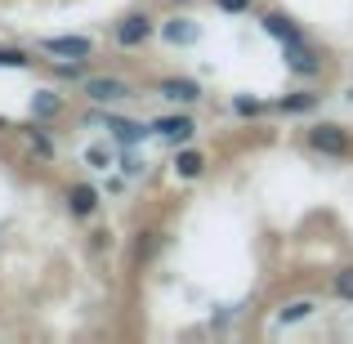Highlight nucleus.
I'll return each mask as SVG.
<instances>
[{
  "instance_id": "f257e3e1",
  "label": "nucleus",
  "mask_w": 353,
  "mask_h": 344,
  "mask_svg": "<svg viewBox=\"0 0 353 344\" xmlns=\"http://www.w3.org/2000/svg\"><path fill=\"white\" fill-rule=\"evenodd\" d=\"M304 139H309V148L322 152V156H340V161L353 156V134L345 125H336V121H318V125H309Z\"/></svg>"
},
{
  "instance_id": "f03ea898",
  "label": "nucleus",
  "mask_w": 353,
  "mask_h": 344,
  "mask_svg": "<svg viewBox=\"0 0 353 344\" xmlns=\"http://www.w3.org/2000/svg\"><path fill=\"white\" fill-rule=\"evenodd\" d=\"M85 99L94 108H112V103H125L134 99V85L121 77H85Z\"/></svg>"
},
{
  "instance_id": "7ed1b4c3",
  "label": "nucleus",
  "mask_w": 353,
  "mask_h": 344,
  "mask_svg": "<svg viewBox=\"0 0 353 344\" xmlns=\"http://www.w3.org/2000/svg\"><path fill=\"white\" fill-rule=\"evenodd\" d=\"M152 32H157V23L148 14H125L112 27V41H117V50H143L152 41Z\"/></svg>"
},
{
  "instance_id": "20e7f679",
  "label": "nucleus",
  "mask_w": 353,
  "mask_h": 344,
  "mask_svg": "<svg viewBox=\"0 0 353 344\" xmlns=\"http://www.w3.org/2000/svg\"><path fill=\"white\" fill-rule=\"evenodd\" d=\"M90 121L108 125V134H112L121 148H134V143H143V139L152 134V125H143V121H125V117H112V112H90Z\"/></svg>"
},
{
  "instance_id": "39448f33",
  "label": "nucleus",
  "mask_w": 353,
  "mask_h": 344,
  "mask_svg": "<svg viewBox=\"0 0 353 344\" xmlns=\"http://www.w3.org/2000/svg\"><path fill=\"white\" fill-rule=\"evenodd\" d=\"M152 134L165 139V143H174V148H183L192 134H197V121H192L188 112H165V117L152 121Z\"/></svg>"
},
{
  "instance_id": "423d86ee",
  "label": "nucleus",
  "mask_w": 353,
  "mask_h": 344,
  "mask_svg": "<svg viewBox=\"0 0 353 344\" xmlns=\"http://www.w3.org/2000/svg\"><path fill=\"white\" fill-rule=\"evenodd\" d=\"M282 59H286V68H291L295 77H322V59H318V50L309 45V36L282 45Z\"/></svg>"
},
{
  "instance_id": "0eeeda50",
  "label": "nucleus",
  "mask_w": 353,
  "mask_h": 344,
  "mask_svg": "<svg viewBox=\"0 0 353 344\" xmlns=\"http://www.w3.org/2000/svg\"><path fill=\"white\" fill-rule=\"evenodd\" d=\"M41 50L59 54V59H90V54H94V41H90V36H45Z\"/></svg>"
},
{
  "instance_id": "6e6552de",
  "label": "nucleus",
  "mask_w": 353,
  "mask_h": 344,
  "mask_svg": "<svg viewBox=\"0 0 353 344\" xmlns=\"http://www.w3.org/2000/svg\"><path fill=\"white\" fill-rule=\"evenodd\" d=\"M157 94L161 99H170V103H183V108H192L201 99V85L192 77H165V81H157Z\"/></svg>"
},
{
  "instance_id": "1a4fd4ad",
  "label": "nucleus",
  "mask_w": 353,
  "mask_h": 344,
  "mask_svg": "<svg viewBox=\"0 0 353 344\" xmlns=\"http://www.w3.org/2000/svg\"><path fill=\"white\" fill-rule=\"evenodd\" d=\"M99 201H103V192H99L94 183H72L68 188V215L72 219H90L99 210Z\"/></svg>"
},
{
  "instance_id": "9d476101",
  "label": "nucleus",
  "mask_w": 353,
  "mask_h": 344,
  "mask_svg": "<svg viewBox=\"0 0 353 344\" xmlns=\"http://www.w3.org/2000/svg\"><path fill=\"white\" fill-rule=\"evenodd\" d=\"M161 41H165V45H179V50H183V45H197V41H201V27L192 23V18L174 14V18H165V23H161Z\"/></svg>"
},
{
  "instance_id": "9b49d317",
  "label": "nucleus",
  "mask_w": 353,
  "mask_h": 344,
  "mask_svg": "<svg viewBox=\"0 0 353 344\" xmlns=\"http://www.w3.org/2000/svg\"><path fill=\"white\" fill-rule=\"evenodd\" d=\"M170 170H174V179H183V183L201 179V174H206V152H201V148H179Z\"/></svg>"
},
{
  "instance_id": "f8f14e48",
  "label": "nucleus",
  "mask_w": 353,
  "mask_h": 344,
  "mask_svg": "<svg viewBox=\"0 0 353 344\" xmlns=\"http://www.w3.org/2000/svg\"><path fill=\"white\" fill-rule=\"evenodd\" d=\"M259 27H264V32L273 36V41H282V45H291V41H304V32L295 27V18H291V14H277V9H273V14H264V18H259Z\"/></svg>"
},
{
  "instance_id": "ddd939ff",
  "label": "nucleus",
  "mask_w": 353,
  "mask_h": 344,
  "mask_svg": "<svg viewBox=\"0 0 353 344\" xmlns=\"http://www.w3.org/2000/svg\"><path fill=\"white\" fill-rule=\"evenodd\" d=\"M63 112V94L59 90H36L32 94V121H54Z\"/></svg>"
},
{
  "instance_id": "4468645a",
  "label": "nucleus",
  "mask_w": 353,
  "mask_h": 344,
  "mask_svg": "<svg viewBox=\"0 0 353 344\" xmlns=\"http://www.w3.org/2000/svg\"><path fill=\"white\" fill-rule=\"evenodd\" d=\"M313 108H318V94H313V90H291V94L277 99V112H286V117H304V112H313Z\"/></svg>"
},
{
  "instance_id": "2eb2a0df",
  "label": "nucleus",
  "mask_w": 353,
  "mask_h": 344,
  "mask_svg": "<svg viewBox=\"0 0 353 344\" xmlns=\"http://www.w3.org/2000/svg\"><path fill=\"white\" fill-rule=\"evenodd\" d=\"M27 143H32V152L41 156V161H54V156H59V148H54L50 130H45L41 121H32V125H27Z\"/></svg>"
},
{
  "instance_id": "dca6fc26",
  "label": "nucleus",
  "mask_w": 353,
  "mask_h": 344,
  "mask_svg": "<svg viewBox=\"0 0 353 344\" xmlns=\"http://www.w3.org/2000/svg\"><path fill=\"white\" fill-rule=\"evenodd\" d=\"M313 313H318V300H291L282 313H277V327H295V322L313 318Z\"/></svg>"
},
{
  "instance_id": "f3484780",
  "label": "nucleus",
  "mask_w": 353,
  "mask_h": 344,
  "mask_svg": "<svg viewBox=\"0 0 353 344\" xmlns=\"http://www.w3.org/2000/svg\"><path fill=\"white\" fill-rule=\"evenodd\" d=\"M331 295H336V300H345V304H353V264L331 273Z\"/></svg>"
},
{
  "instance_id": "a211bd4d",
  "label": "nucleus",
  "mask_w": 353,
  "mask_h": 344,
  "mask_svg": "<svg viewBox=\"0 0 353 344\" xmlns=\"http://www.w3.org/2000/svg\"><path fill=\"white\" fill-rule=\"evenodd\" d=\"M112 161H117L112 143H90V148H85V165H90V170H108Z\"/></svg>"
},
{
  "instance_id": "6ab92c4d",
  "label": "nucleus",
  "mask_w": 353,
  "mask_h": 344,
  "mask_svg": "<svg viewBox=\"0 0 353 344\" xmlns=\"http://www.w3.org/2000/svg\"><path fill=\"white\" fill-rule=\"evenodd\" d=\"M0 68L27 72V68H32V54H27V50H14V45H0Z\"/></svg>"
},
{
  "instance_id": "aec40b11",
  "label": "nucleus",
  "mask_w": 353,
  "mask_h": 344,
  "mask_svg": "<svg viewBox=\"0 0 353 344\" xmlns=\"http://www.w3.org/2000/svg\"><path fill=\"white\" fill-rule=\"evenodd\" d=\"M157 246H161V232H157V228L139 232V241H134V259H152V255H157Z\"/></svg>"
},
{
  "instance_id": "412c9836",
  "label": "nucleus",
  "mask_w": 353,
  "mask_h": 344,
  "mask_svg": "<svg viewBox=\"0 0 353 344\" xmlns=\"http://www.w3.org/2000/svg\"><path fill=\"white\" fill-rule=\"evenodd\" d=\"M233 112L237 117H264V103L250 99V94H233Z\"/></svg>"
},
{
  "instance_id": "4be33fe9",
  "label": "nucleus",
  "mask_w": 353,
  "mask_h": 344,
  "mask_svg": "<svg viewBox=\"0 0 353 344\" xmlns=\"http://www.w3.org/2000/svg\"><path fill=\"white\" fill-rule=\"evenodd\" d=\"M219 14H250V0H215Z\"/></svg>"
},
{
  "instance_id": "5701e85b",
  "label": "nucleus",
  "mask_w": 353,
  "mask_h": 344,
  "mask_svg": "<svg viewBox=\"0 0 353 344\" xmlns=\"http://www.w3.org/2000/svg\"><path fill=\"white\" fill-rule=\"evenodd\" d=\"M121 170H125V174H143V170H148V165H143V161H139V156H125V161H121Z\"/></svg>"
},
{
  "instance_id": "b1692460",
  "label": "nucleus",
  "mask_w": 353,
  "mask_h": 344,
  "mask_svg": "<svg viewBox=\"0 0 353 344\" xmlns=\"http://www.w3.org/2000/svg\"><path fill=\"white\" fill-rule=\"evenodd\" d=\"M174 5H188V0H174Z\"/></svg>"
}]
</instances>
